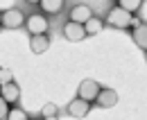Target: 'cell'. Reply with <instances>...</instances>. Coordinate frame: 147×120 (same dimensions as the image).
<instances>
[{"mask_svg": "<svg viewBox=\"0 0 147 120\" xmlns=\"http://www.w3.org/2000/svg\"><path fill=\"white\" fill-rule=\"evenodd\" d=\"M118 7H122L125 12H129V14H134V16H136V14L140 12L143 2H140V0H120V5H118Z\"/></svg>", "mask_w": 147, "mask_h": 120, "instance_id": "5bb4252c", "label": "cell"}, {"mask_svg": "<svg viewBox=\"0 0 147 120\" xmlns=\"http://www.w3.org/2000/svg\"><path fill=\"white\" fill-rule=\"evenodd\" d=\"M95 104H97L100 109H113V106L118 104V93H115L113 88H102V93L97 95Z\"/></svg>", "mask_w": 147, "mask_h": 120, "instance_id": "ba28073f", "label": "cell"}, {"mask_svg": "<svg viewBox=\"0 0 147 120\" xmlns=\"http://www.w3.org/2000/svg\"><path fill=\"white\" fill-rule=\"evenodd\" d=\"M25 14L20 12L18 7H11L7 12H2V27L5 30H18L20 25H25Z\"/></svg>", "mask_w": 147, "mask_h": 120, "instance_id": "3957f363", "label": "cell"}, {"mask_svg": "<svg viewBox=\"0 0 147 120\" xmlns=\"http://www.w3.org/2000/svg\"><path fill=\"white\" fill-rule=\"evenodd\" d=\"M131 39H134V43H136L140 50H145V54H147V23H140L138 27H134V30H131Z\"/></svg>", "mask_w": 147, "mask_h": 120, "instance_id": "30bf717a", "label": "cell"}, {"mask_svg": "<svg viewBox=\"0 0 147 120\" xmlns=\"http://www.w3.org/2000/svg\"><path fill=\"white\" fill-rule=\"evenodd\" d=\"M43 120H59V116H52V118H43Z\"/></svg>", "mask_w": 147, "mask_h": 120, "instance_id": "d6986e66", "label": "cell"}, {"mask_svg": "<svg viewBox=\"0 0 147 120\" xmlns=\"http://www.w3.org/2000/svg\"><path fill=\"white\" fill-rule=\"evenodd\" d=\"M38 9H41L43 16H48V14H59V12L63 9V0H43V2H38Z\"/></svg>", "mask_w": 147, "mask_h": 120, "instance_id": "7c38bea8", "label": "cell"}, {"mask_svg": "<svg viewBox=\"0 0 147 120\" xmlns=\"http://www.w3.org/2000/svg\"><path fill=\"white\" fill-rule=\"evenodd\" d=\"M63 36L68 39V41H82V39H86V27L84 25H79V23H73V20H68L66 25H63Z\"/></svg>", "mask_w": 147, "mask_h": 120, "instance_id": "8992f818", "label": "cell"}, {"mask_svg": "<svg viewBox=\"0 0 147 120\" xmlns=\"http://www.w3.org/2000/svg\"><path fill=\"white\" fill-rule=\"evenodd\" d=\"M91 102H86V100H82V98H75L68 102V116H73V118H86L88 116V111H91Z\"/></svg>", "mask_w": 147, "mask_h": 120, "instance_id": "5b68a950", "label": "cell"}, {"mask_svg": "<svg viewBox=\"0 0 147 120\" xmlns=\"http://www.w3.org/2000/svg\"><path fill=\"white\" fill-rule=\"evenodd\" d=\"M9 109H11V106L5 102V100H2V95H0V120H7V116H9Z\"/></svg>", "mask_w": 147, "mask_h": 120, "instance_id": "ac0fdd59", "label": "cell"}, {"mask_svg": "<svg viewBox=\"0 0 147 120\" xmlns=\"http://www.w3.org/2000/svg\"><path fill=\"white\" fill-rule=\"evenodd\" d=\"M0 95H2V100H5L7 104H16L20 100V86L16 84V82L0 86Z\"/></svg>", "mask_w": 147, "mask_h": 120, "instance_id": "9c48e42d", "label": "cell"}, {"mask_svg": "<svg viewBox=\"0 0 147 120\" xmlns=\"http://www.w3.org/2000/svg\"><path fill=\"white\" fill-rule=\"evenodd\" d=\"M11 82H14V73L9 68H0V86L11 84Z\"/></svg>", "mask_w": 147, "mask_h": 120, "instance_id": "e0dca14e", "label": "cell"}, {"mask_svg": "<svg viewBox=\"0 0 147 120\" xmlns=\"http://www.w3.org/2000/svg\"><path fill=\"white\" fill-rule=\"evenodd\" d=\"M145 61H147V54H145Z\"/></svg>", "mask_w": 147, "mask_h": 120, "instance_id": "44dd1931", "label": "cell"}, {"mask_svg": "<svg viewBox=\"0 0 147 120\" xmlns=\"http://www.w3.org/2000/svg\"><path fill=\"white\" fill-rule=\"evenodd\" d=\"M84 27H86V34H88V36L100 34V32L104 30V20H102V18H95V16H93L91 20H88V23L84 25Z\"/></svg>", "mask_w": 147, "mask_h": 120, "instance_id": "4fadbf2b", "label": "cell"}, {"mask_svg": "<svg viewBox=\"0 0 147 120\" xmlns=\"http://www.w3.org/2000/svg\"><path fill=\"white\" fill-rule=\"evenodd\" d=\"M70 20L73 23H79V25H86L88 20L93 18V9L88 7V5H75L73 9H70Z\"/></svg>", "mask_w": 147, "mask_h": 120, "instance_id": "52a82bcc", "label": "cell"}, {"mask_svg": "<svg viewBox=\"0 0 147 120\" xmlns=\"http://www.w3.org/2000/svg\"><path fill=\"white\" fill-rule=\"evenodd\" d=\"M7 120H30V116H27V111H25V109L11 106V109H9V116H7Z\"/></svg>", "mask_w": 147, "mask_h": 120, "instance_id": "9a60e30c", "label": "cell"}, {"mask_svg": "<svg viewBox=\"0 0 147 120\" xmlns=\"http://www.w3.org/2000/svg\"><path fill=\"white\" fill-rule=\"evenodd\" d=\"M41 116H43V118H52V116H57V104L55 102H45V104H43V109H41Z\"/></svg>", "mask_w": 147, "mask_h": 120, "instance_id": "2e32d148", "label": "cell"}, {"mask_svg": "<svg viewBox=\"0 0 147 120\" xmlns=\"http://www.w3.org/2000/svg\"><path fill=\"white\" fill-rule=\"evenodd\" d=\"M0 25H2V12H0Z\"/></svg>", "mask_w": 147, "mask_h": 120, "instance_id": "ffe728a7", "label": "cell"}, {"mask_svg": "<svg viewBox=\"0 0 147 120\" xmlns=\"http://www.w3.org/2000/svg\"><path fill=\"white\" fill-rule=\"evenodd\" d=\"M48 27H50V20H48V16H43V14H30V16L25 18V30L30 32V36L45 34Z\"/></svg>", "mask_w": 147, "mask_h": 120, "instance_id": "7a4b0ae2", "label": "cell"}, {"mask_svg": "<svg viewBox=\"0 0 147 120\" xmlns=\"http://www.w3.org/2000/svg\"><path fill=\"white\" fill-rule=\"evenodd\" d=\"M50 48V39L45 34H38V36H30V50L34 54H43V52Z\"/></svg>", "mask_w": 147, "mask_h": 120, "instance_id": "8fae6325", "label": "cell"}, {"mask_svg": "<svg viewBox=\"0 0 147 120\" xmlns=\"http://www.w3.org/2000/svg\"><path fill=\"white\" fill-rule=\"evenodd\" d=\"M107 25L115 27V30H129V27H138L140 18H136L134 14L125 12L122 7H111L107 14Z\"/></svg>", "mask_w": 147, "mask_h": 120, "instance_id": "6da1fadb", "label": "cell"}, {"mask_svg": "<svg viewBox=\"0 0 147 120\" xmlns=\"http://www.w3.org/2000/svg\"><path fill=\"white\" fill-rule=\"evenodd\" d=\"M102 93V86L97 84L95 79H84L82 84H79V91H77V98H82V100H86V102H95L97 100V95Z\"/></svg>", "mask_w": 147, "mask_h": 120, "instance_id": "277c9868", "label": "cell"}]
</instances>
